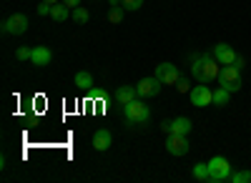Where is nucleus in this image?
<instances>
[{"label":"nucleus","mask_w":251,"mask_h":183,"mask_svg":"<svg viewBox=\"0 0 251 183\" xmlns=\"http://www.w3.org/2000/svg\"><path fill=\"white\" fill-rule=\"evenodd\" d=\"M221 73L219 68V60L214 58V53H201L191 60V75L201 83H208V80H216Z\"/></svg>","instance_id":"1"},{"label":"nucleus","mask_w":251,"mask_h":183,"mask_svg":"<svg viewBox=\"0 0 251 183\" xmlns=\"http://www.w3.org/2000/svg\"><path fill=\"white\" fill-rule=\"evenodd\" d=\"M123 118L128 126H143L151 118V108L146 103H141V100H131V103L123 106Z\"/></svg>","instance_id":"2"},{"label":"nucleus","mask_w":251,"mask_h":183,"mask_svg":"<svg viewBox=\"0 0 251 183\" xmlns=\"http://www.w3.org/2000/svg\"><path fill=\"white\" fill-rule=\"evenodd\" d=\"M234 173L231 163L224 158V156H214L211 160H208V176H211L214 183H221V181H228Z\"/></svg>","instance_id":"3"},{"label":"nucleus","mask_w":251,"mask_h":183,"mask_svg":"<svg viewBox=\"0 0 251 183\" xmlns=\"http://www.w3.org/2000/svg\"><path fill=\"white\" fill-rule=\"evenodd\" d=\"M219 86L226 88L228 93L241 91V75H239V68H236V66H224L221 73H219Z\"/></svg>","instance_id":"4"},{"label":"nucleus","mask_w":251,"mask_h":183,"mask_svg":"<svg viewBox=\"0 0 251 183\" xmlns=\"http://www.w3.org/2000/svg\"><path fill=\"white\" fill-rule=\"evenodd\" d=\"M166 151H169L171 156H186L188 151H191V143H188L186 136L169 133V138H166Z\"/></svg>","instance_id":"5"},{"label":"nucleus","mask_w":251,"mask_h":183,"mask_svg":"<svg viewBox=\"0 0 251 183\" xmlns=\"http://www.w3.org/2000/svg\"><path fill=\"white\" fill-rule=\"evenodd\" d=\"M28 30V18L23 13H15L10 18H5V23H3V33L8 35H23Z\"/></svg>","instance_id":"6"},{"label":"nucleus","mask_w":251,"mask_h":183,"mask_svg":"<svg viewBox=\"0 0 251 183\" xmlns=\"http://www.w3.org/2000/svg\"><path fill=\"white\" fill-rule=\"evenodd\" d=\"M188 98H191V103H194L196 108H206V106H211V103H214V91H211V88H206V86L201 83V86L191 88Z\"/></svg>","instance_id":"7"},{"label":"nucleus","mask_w":251,"mask_h":183,"mask_svg":"<svg viewBox=\"0 0 251 183\" xmlns=\"http://www.w3.org/2000/svg\"><path fill=\"white\" fill-rule=\"evenodd\" d=\"M161 78L158 75H146V78H141V83L136 86L138 88V95H143V98H153V95H158L161 93Z\"/></svg>","instance_id":"8"},{"label":"nucleus","mask_w":251,"mask_h":183,"mask_svg":"<svg viewBox=\"0 0 251 183\" xmlns=\"http://www.w3.org/2000/svg\"><path fill=\"white\" fill-rule=\"evenodd\" d=\"M156 75L161 78L163 86H176L178 80H181V73H178V68H176L174 63H161V66H156Z\"/></svg>","instance_id":"9"},{"label":"nucleus","mask_w":251,"mask_h":183,"mask_svg":"<svg viewBox=\"0 0 251 183\" xmlns=\"http://www.w3.org/2000/svg\"><path fill=\"white\" fill-rule=\"evenodd\" d=\"M211 53H214V58L219 60L221 66H234V63H236V58H239L236 50L228 46V43H216V48H214Z\"/></svg>","instance_id":"10"},{"label":"nucleus","mask_w":251,"mask_h":183,"mask_svg":"<svg viewBox=\"0 0 251 183\" xmlns=\"http://www.w3.org/2000/svg\"><path fill=\"white\" fill-rule=\"evenodd\" d=\"M111 143H113L111 131L100 128V131H96V133H93V148H96V151H108V148H111Z\"/></svg>","instance_id":"11"},{"label":"nucleus","mask_w":251,"mask_h":183,"mask_svg":"<svg viewBox=\"0 0 251 183\" xmlns=\"http://www.w3.org/2000/svg\"><path fill=\"white\" fill-rule=\"evenodd\" d=\"M50 60H53V53H50L46 46L33 48V55H30V63H33V66H48Z\"/></svg>","instance_id":"12"},{"label":"nucleus","mask_w":251,"mask_h":183,"mask_svg":"<svg viewBox=\"0 0 251 183\" xmlns=\"http://www.w3.org/2000/svg\"><path fill=\"white\" fill-rule=\"evenodd\" d=\"M136 95H138V88H133V86H121L113 98L118 100L121 106H126V103H131V100H136Z\"/></svg>","instance_id":"13"},{"label":"nucleus","mask_w":251,"mask_h":183,"mask_svg":"<svg viewBox=\"0 0 251 183\" xmlns=\"http://www.w3.org/2000/svg\"><path fill=\"white\" fill-rule=\"evenodd\" d=\"M191 128H194V126H191V120H188V118H183V115H181V118H174V120H171V131H169V133L188 136V133H191Z\"/></svg>","instance_id":"14"},{"label":"nucleus","mask_w":251,"mask_h":183,"mask_svg":"<svg viewBox=\"0 0 251 183\" xmlns=\"http://www.w3.org/2000/svg\"><path fill=\"white\" fill-rule=\"evenodd\" d=\"M75 86H78L80 91H93V75H91L88 70L75 73Z\"/></svg>","instance_id":"15"},{"label":"nucleus","mask_w":251,"mask_h":183,"mask_svg":"<svg viewBox=\"0 0 251 183\" xmlns=\"http://www.w3.org/2000/svg\"><path fill=\"white\" fill-rule=\"evenodd\" d=\"M53 20H58V23H63V20H68V15H71V8L66 5V3H63V0H60V3H55L53 5Z\"/></svg>","instance_id":"16"},{"label":"nucleus","mask_w":251,"mask_h":183,"mask_svg":"<svg viewBox=\"0 0 251 183\" xmlns=\"http://www.w3.org/2000/svg\"><path fill=\"white\" fill-rule=\"evenodd\" d=\"M191 173H194L196 181H211V176H208V163H196Z\"/></svg>","instance_id":"17"},{"label":"nucleus","mask_w":251,"mask_h":183,"mask_svg":"<svg viewBox=\"0 0 251 183\" xmlns=\"http://www.w3.org/2000/svg\"><path fill=\"white\" fill-rule=\"evenodd\" d=\"M228 98H231V93H228L226 88H219V91L214 93V106H219V108H224V106L228 103Z\"/></svg>","instance_id":"18"},{"label":"nucleus","mask_w":251,"mask_h":183,"mask_svg":"<svg viewBox=\"0 0 251 183\" xmlns=\"http://www.w3.org/2000/svg\"><path fill=\"white\" fill-rule=\"evenodd\" d=\"M228 181H234V183H251V171H236V173H231Z\"/></svg>","instance_id":"19"},{"label":"nucleus","mask_w":251,"mask_h":183,"mask_svg":"<svg viewBox=\"0 0 251 183\" xmlns=\"http://www.w3.org/2000/svg\"><path fill=\"white\" fill-rule=\"evenodd\" d=\"M73 18H75V23H88V18H91V15H88L86 8H80V5H78V8H73Z\"/></svg>","instance_id":"20"},{"label":"nucleus","mask_w":251,"mask_h":183,"mask_svg":"<svg viewBox=\"0 0 251 183\" xmlns=\"http://www.w3.org/2000/svg\"><path fill=\"white\" fill-rule=\"evenodd\" d=\"M143 5V0H121V8L123 10H138Z\"/></svg>","instance_id":"21"},{"label":"nucleus","mask_w":251,"mask_h":183,"mask_svg":"<svg viewBox=\"0 0 251 183\" xmlns=\"http://www.w3.org/2000/svg\"><path fill=\"white\" fill-rule=\"evenodd\" d=\"M123 13H126V10L118 5V8H113V10L108 13V20H111V23H121V20H123Z\"/></svg>","instance_id":"22"},{"label":"nucleus","mask_w":251,"mask_h":183,"mask_svg":"<svg viewBox=\"0 0 251 183\" xmlns=\"http://www.w3.org/2000/svg\"><path fill=\"white\" fill-rule=\"evenodd\" d=\"M176 88H178V93H191V83H188L186 78H181V80H178Z\"/></svg>","instance_id":"23"},{"label":"nucleus","mask_w":251,"mask_h":183,"mask_svg":"<svg viewBox=\"0 0 251 183\" xmlns=\"http://www.w3.org/2000/svg\"><path fill=\"white\" fill-rule=\"evenodd\" d=\"M53 13V5L50 3H43V0H40V5H38V15H50Z\"/></svg>","instance_id":"24"},{"label":"nucleus","mask_w":251,"mask_h":183,"mask_svg":"<svg viewBox=\"0 0 251 183\" xmlns=\"http://www.w3.org/2000/svg\"><path fill=\"white\" fill-rule=\"evenodd\" d=\"M33 48H18V60H30Z\"/></svg>","instance_id":"25"},{"label":"nucleus","mask_w":251,"mask_h":183,"mask_svg":"<svg viewBox=\"0 0 251 183\" xmlns=\"http://www.w3.org/2000/svg\"><path fill=\"white\" fill-rule=\"evenodd\" d=\"M63 3H66V5L73 10V8H78V5H80V0H63Z\"/></svg>","instance_id":"26"},{"label":"nucleus","mask_w":251,"mask_h":183,"mask_svg":"<svg viewBox=\"0 0 251 183\" xmlns=\"http://www.w3.org/2000/svg\"><path fill=\"white\" fill-rule=\"evenodd\" d=\"M43 3H50V5H55V3H60V0H43Z\"/></svg>","instance_id":"27"}]
</instances>
